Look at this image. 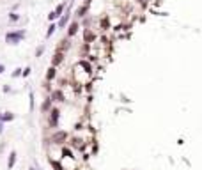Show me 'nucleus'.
<instances>
[{
    "label": "nucleus",
    "mask_w": 202,
    "mask_h": 170,
    "mask_svg": "<svg viewBox=\"0 0 202 170\" xmlns=\"http://www.w3.org/2000/svg\"><path fill=\"white\" fill-rule=\"evenodd\" d=\"M14 159H16V152H11V156H9V168H13Z\"/></svg>",
    "instance_id": "10"
},
{
    "label": "nucleus",
    "mask_w": 202,
    "mask_h": 170,
    "mask_svg": "<svg viewBox=\"0 0 202 170\" xmlns=\"http://www.w3.org/2000/svg\"><path fill=\"white\" fill-rule=\"evenodd\" d=\"M0 119H2V121H13L14 115L11 113V112H7V113H4V115H0Z\"/></svg>",
    "instance_id": "8"
},
{
    "label": "nucleus",
    "mask_w": 202,
    "mask_h": 170,
    "mask_svg": "<svg viewBox=\"0 0 202 170\" xmlns=\"http://www.w3.org/2000/svg\"><path fill=\"white\" fill-rule=\"evenodd\" d=\"M51 101H64V92L62 90H53V94H51Z\"/></svg>",
    "instance_id": "3"
},
{
    "label": "nucleus",
    "mask_w": 202,
    "mask_h": 170,
    "mask_svg": "<svg viewBox=\"0 0 202 170\" xmlns=\"http://www.w3.org/2000/svg\"><path fill=\"white\" fill-rule=\"evenodd\" d=\"M140 2H145V0H140Z\"/></svg>",
    "instance_id": "18"
},
{
    "label": "nucleus",
    "mask_w": 202,
    "mask_h": 170,
    "mask_svg": "<svg viewBox=\"0 0 202 170\" xmlns=\"http://www.w3.org/2000/svg\"><path fill=\"white\" fill-rule=\"evenodd\" d=\"M43 50H45V46H39V48H37V51H36V55H37V57L43 53Z\"/></svg>",
    "instance_id": "13"
},
{
    "label": "nucleus",
    "mask_w": 202,
    "mask_h": 170,
    "mask_svg": "<svg viewBox=\"0 0 202 170\" xmlns=\"http://www.w3.org/2000/svg\"><path fill=\"white\" fill-rule=\"evenodd\" d=\"M50 106H51V98H48L46 101H43V112H45V110H50Z\"/></svg>",
    "instance_id": "9"
},
{
    "label": "nucleus",
    "mask_w": 202,
    "mask_h": 170,
    "mask_svg": "<svg viewBox=\"0 0 202 170\" xmlns=\"http://www.w3.org/2000/svg\"><path fill=\"white\" fill-rule=\"evenodd\" d=\"M4 69H5V67H4V66H0V73H4Z\"/></svg>",
    "instance_id": "17"
},
{
    "label": "nucleus",
    "mask_w": 202,
    "mask_h": 170,
    "mask_svg": "<svg viewBox=\"0 0 202 170\" xmlns=\"http://www.w3.org/2000/svg\"><path fill=\"white\" fill-rule=\"evenodd\" d=\"M76 32H78V23H71V25H69V30H68V34H69V36H74Z\"/></svg>",
    "instance_id": "6"
},
{
    "label": "nucleus",
    "mask_w": 202,
    "mask_h": 170,
    "mask_svg": "<svg viewBox=\"0 0 202 170\" xmlns=\"http://www.w3.org/2000/svg\"><path fill=\"white\" fill-rule=\"evenodd\" d=\"M68 21H69V9L66 11V14H62V18L59 20V25H57V27H59V28L66 27V25H68Z\"/></svg>",
    "instance_id": "2"
},
{
    "label": "nucleus",
    "mask_w": 202,
    "mask_h": 170,
    "mask_svg": "<svg viewBox=\"0 0 202 170\" xmlns=\"http://www.w3.org/2000/svg\"><path fill=\"white\" fill-rule=\"evenodd\" d=\"M46 78H48V80H53V78H55V66H51V67L48 69V74H46Z\"/></svg>",
    "instance_id": "7"
},
{
    "label": "nucleus",
    "mask_w": 202,
    "mask_h": 170,
    "mask_svg": "<svg viewBox=\"0 0 202 170\" xmlns=\"http://www.w3.org/2000/svg\"><path fill=\"white\" fill-rule=\"evenodd\" d=\"M20 71H21V69H16V71L13 73V76H14V78H16V76H20Z\"/></svg>",
    "instance_id": "14"
},
{
    "label": "nucleus",
    "mask_w": 202,
    "mask_h": 170,
    "mask_svg": "<svg viewBox=\"0 0 202 170\" xmlns=\"http://www.w3.org/2000/svg\"><path fill=\"white\" fill-rule=\"evenodd\" d=\"M4 131V124H2V119H0V133Z\"/></svg>",
    "instance_id": "16"
},
{
    "label": "nucleus",
    "mask_w": 202,
    "mask_h": 170,
    "mask_svg": "<svg viewBox=\"0 0 202 170\" xmlns=\"http://www.w3.org/2000/svg\"><path fill=\"white\" fill-rule=\"evenodd\" d=\"M64 60V55H62V53L60 51H57L55 53V55H53V60H51V66H59V64Z\"/></svg>",
    "instance_id": "4"
},
{
    "label": "nucleus",
    "mask_w": 202,
    "mask_h": 170,
    "mask_svg": "<svg viewBox=\"0 0 202 170\" xmlns=\"http://www.w3.org/2000/svg\"><path fill=\"white\" fill-rule=\"evenodd\" d=\"M50 113H51V115H50V124L55 126V124H57V119H59V110H51Z\"/></svg>",
    "instance_id": "5"
},
{
    "label": "nucleus",
    "mask_w": 202,
    "mask_h": 170,
    "mask_svg": "<svg viewBox=\"0 0 202 170\" xmlns=\"http://www.w3.org/2000/svg\"><path fill=\"white\" fill-rule=\"evenodd\" d=\"M30 170H34V168H30Z\"/></svg>",
    "instance_id": "19"
},
{
    "label": "nucleus",
    "mask_w": 202,
    "mask_h": 170,
    "mask_svg": "<svg viewBox=\"0 0 202 170\" xmlns=\"http://www.w3.org/2000/svg\"><path fill=\"white\" fill-rule=\"evenodd\" d=\"M85 41H94V34L91 30H85Z\"/></svg>",
    "instance_id": "11"
},
{
    "label": "nucleus",
    "mask_w": 202,
    "mask_h": 170,
    "mask_svg": "<svg viewBox=\"0 0 202 170\" xmlns=\"http://www.w3.org/2000/svg\"><path fill=\"white\" fill-rule=\"evenodd\" d=\"M51 165H53V167H55V170H60V165H57L55 161H51Z\"/></svg>",
    "instance_id": "15"
},
{
    "label": "nucleus",
    "mask_w": 202,
    "mask_h": 170,
    "mask_svg": "<svg viewBox=\"0 0 202 170\" xmlns=\"http://www.w3.org/2000/svg\"><path fill=\"white\" fill-rule=\"evenodd\" d=\"M57 28V25H50V28H48V34H46V37H50L51 34H53V30Z\"/></svg>",
    "instance_id": "12"
},
{
    "label": "nucleus",
    "mask_w": 202,
    "mask_h": 170,
    "mask_svg": "<svg viewBox=\"0 0 202 170\" xmlns=\"http://www.w3.org/2000/svg\"><path fill=\"white\" fill-rule=\"evenodd\" d=\"M25 39V30H18V32H9V34L5 36V41L9 42V45H18V42H21Z\"/></svg>",
    "instance_id": "1"
}]
</instances>
